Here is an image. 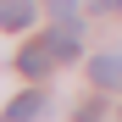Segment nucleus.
Instances as JSON below:
<instances>
[{
    "label": "nucleus",
    "instance_id": "obj_1",
    "mask_svg": "<svg viewBox=\"0 0 122 122\" xmlns=\"http://www.w3.org/2000/svg\"><path fill=\"white\" fill-rule=\"evenodd\" d=\"M45 45L56 50V61H72L78 56V17H61V28H50Z\"/></svg>",
    "mask_w": 122,
    "mask_h": 122
},
{
    "label": "nucleus",
    "instance_id": "obj_2",
    "mask_svg": "<svg viewBox=\"0 0 122 122\" xmlns=\"http://www.w3.org/2000/svg\"><path fill=\"white\" fill-rule=\"evenodd\" d=\"M33 0H0V28H6V33H22L28 22H33Z\"/></svg>",
    "mask_w": 122,
    "mask_h": 122
},
{
    "label": "nucleus",
    "instance_id": "obj_3",
    "mask_svg": "<svg viewBox=\"0 0 122 122\" xmlns=\"http://www.w3.org/2000/svg\"><path fill=\"white\" fill-rule=\"evenodd\" d=\"M89 83L122 89V56H94V61H89Z\"/></svg>",
    "mask_w": 122,
    "mask_h": 122
},
{
    "label": "nucleus",
    "instance_id": "obj_4",
    "mask_svg": "<svg viewBox=\"0 0 122 122\" xmlns=\"http://www.w3.org/2000/svg\"><path fill=\"white\" fill-rule=\"evenodd\" d=\"M50 61H56V50H50V45H28L22 56H17V67H22L28 78H45V72H50Z\"/></svg>",
    "mask_w": 122,
    "mask_h": 122
},
{
    "label": "nucleus",
    "instance_id": "obj_5",
    "mask_svg": "<svg viewBox=\"0 0 122 122\" xmlns=\"http://www.w3.org/2000/svg\"><path fill=\"white\" fill-rule=\"evenodd\" d=\"M39 111H45V94H39V89H28V94H17V100H11L6 122H33Z\"/></svg>",
    "mask_w": 122,
    "mask_h": 122
},
{
    "label": "nucleus",
    "instance_id": "obj_6",
    "mask_svg": "<svg viewBox=\"0 0 122 122\" xmlns=\"http://www.w3.org/2000/svg\"><path fill=\"white\" fill-rule=\"evenodd\" d=\"M50 11L56 17H78V0H50Z\"/></svg>",
    "mask_w": 122,
    "mask_h": 122
},
{
    "label": "nucleus",
    "instance_id": "obj_7",
    "mask_svg": "<svg viewBox=\"0 0 122 122\" xmlns=\"http://www.w3.org/2000/svg\"><path fill=\"white\" fill-rule=\"evenodd\" d=\"M94 6H100V11H122V0H94Z\"/></svg>",
    "mask_w": 122,
    "mask_h": 122
}]
</instances>
